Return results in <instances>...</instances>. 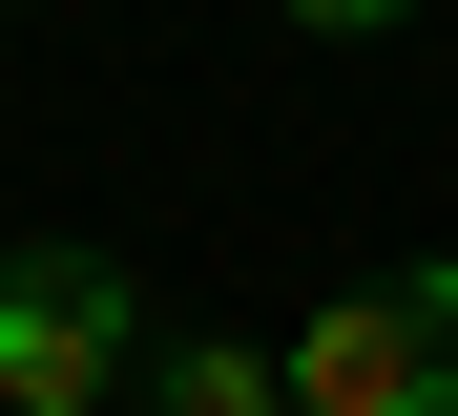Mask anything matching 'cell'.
<instances>
[{
  "mask_svg": "<svg viewBox=\"0 0 458 416\" xmlns=\"http://www.w3.org/2000/svg\"><path fill=\"white\" fill-rule=\"evenodd\" d=\"M292 416H458V271H375L292 333Z\"/></svg>",
  "mask_w": 458,
  "mask_h": 416,
  "instance_id": "1",
  "label": "cell"
},
{
  "mask_svg": "<svg viewBox=\"0 0 458 416\" xmlns=\"http://www.w3.org/2000/svg\"><path fill=\"white\" fill-rule=\"evenodd\" d=\"M105 395H125V271L0 250V416H105Z\"/></svg>",
  "mask_w": 458,
  "mask_h": 416,
  "instance_id": "2",
  "label": "cell"
},
{
  "mask_svg": "<svg viewBox=\"0 0 458 416\" xmlns=\"http://www.w3.org/2000/svg\"><path fill=\"white\" fill-rule=\"evenodd\" d=\"M146 416H292V375L250 333H167V354H146Z\"/></svg>",
  "mask_w": 458,
  "mask_h": 416,
  "instance_id": "3",
  "label": "cell"
},
{
  "mask_svg": "<svg viewBox=\"0 0 458 416\" xmlns=\"http://www.w3.org/2000/svg\"><path fill=\"white\" fill-rule=\"evenodd\" d=\"M292 21H313V42H396L417 0H292Z\"/></svg>",
  "mask_w": 458,
  "mask_h": 416,
  "instance_id": "4",
  "label": "cell"
}]
</instances>
